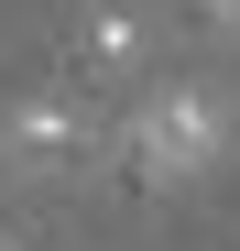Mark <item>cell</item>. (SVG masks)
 <instances>
[{
  "label": "cell",
  "mask_w": 240,
  "mask_h": 251,
  "mask_svg": "<svg viewBox=\"0 0 240 251\" xmlns=\"http://www.w3.org/2000/svg\"><path fill=\"white\" fill-rule=\"evenodd\" d=\"M208 11H218V22H229V33H240V0H208Z\"/></svg>",
  "instance_id": "cell-4"
},
{
  "label": "cell",
  "mask_w": 240,
  "mask_h": 251,
  "mask_svg": "<svg viewBox=\"0 0 240 251\" xmlns=\"http://www.w3.org/2000/svg\"><path fill=\"white\" fill-rule=\"evenodd\" d=\"M131 153H142V175H164V186L218 175V153H229V99H218V88H153L142 120H131Z\"/></svg>",
  "instance_id": "cell-1"
},
{
  "label": "cell",
  "mask_w": 240,
  "mask_h": 251,
  "mask_svg": "<svg viewBox=\"0 0 240 251\" xmlns=\"http://www.w3.org/2000/svg\"><path fill=\"white\" fill-rule=\"evenodd\" d=\"M0 142H11L22 164H76V153L98 142V120L76 109L66 88H44V99H22V109H11V131H0Z\"/></svg>",
  "instance_id": "cell-2"
},
{
  "label": "cell",
  "mask_w": 240,
  "mask_h": 251,
  "mask_svg": "<svg viewBox=\"0 0 240 251\" xmlns=\"http://www.w3.org/2000/svg\"><path fill=\"white\" fill-rule=\"evenodd\" d=\"M88 44H98V66H131V55H142V22H131V11H98Z\"/></svg>",
  "instance_id": "cell-3"
}]
</instances>
